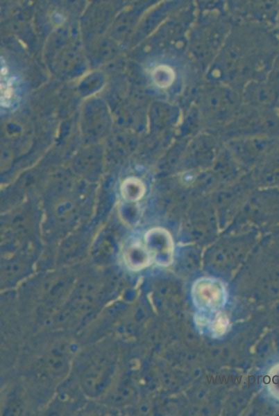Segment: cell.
<instances>
[{
  "mask_svg": "<svg viewBox=\"0 0 279 416\" xmlns=\"http://www.w3.org/2000/svg\"><path fill=\"white\" fill-rule=\"evenodd\" d=\"M146 243L161 264H169L171 261L174 243L168 232L163 229H152L146 235Z\"/></svg>",
  "mask_w": 279,
  "mask_h": 416,
  "instance_id": "6da1fadb",
  "label": "cell"
},
{
  "mask_svg": "<svg viewBox=\"0 0 279 416\" xmlns=\"http://www.w3.org/2000/svg\"><path fill=\"white\" fill-rule=\"evenodd\" d=\"M16 76L8 77L7 75H1V106L10 107L12 105V98L15 95L13 85L17 80Z\"/></svg>",
  "mask_w": 279,
  "mask_h": 416,
  "instance_id": "7a4b0ae2",
  "label": "cell"
},
{
  "mask_svg": "<svg viewBox=\"0 0 279 416\" xmlns=\"http://www.w3.org/2000/svg\"><path fill=\"white\" fill-rule=\"evenodd\" d=\"M174 76L171 69L166 65L157 67L153 72L154 81L156 85L162 87L169 86L172 83Z\"/></svg>",
  "mask_w": 279,
  "mask_h": 416,
  "instance_id": "3957f363",
  "label": "cell"
}]
</instances>
